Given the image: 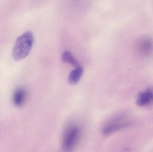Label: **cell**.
I'll list each match as a JSON object with an SVG mask.
<instances>
[{
	"label": "cell",
	"mask_w": 153,
	"mask_h": 152,
	"mask_svg": "<svg viewBox=\"0 0 153 152\" xmlns=\"http://www.w3.org/2000/svg\"><path fill=\"white\" fill-rule=\"evenodd\" d=\"M83 72V68L81 66L75 68L69 74L68 83L71 85L76 84L80 81Z\"/></svg>",
	"instance_id": "52a82bcc"
},
{
	"label": "cell",
	"mask_w": 153,
	"mask_h": 152,
	"mask_svg": "<svg viewBox=\"0 0 153 152\" xmlns=\"http://www.w3.org/2000/svg\"><path fill=\"white\" fill-rule=\"evenodd\" d=\"M127 123L120 118H115L109 120L103 127L102 132L105 135H109L122 129Z\"/></svg>",
	"instance_id": "277c9868"
},
{
	"label": "cell",
	"mask_w": 153,
	"mask_h": 152,
	"mask_svg": "<svg viewBox=\"0 0 153 152\" xmlns=\"http://www.w3.org/2000/svg\"><path fill=\"white\" fill-rule=\"evenodd\" d=\"M137 103L140 106L153 103V88H148L139 94Z\"/></svg>",
	"instance_id": "5b68a950"
},
{
	"label": "cell",
	"mask_w": 153,
	"mask_h": 152,
	"mask_svg": "<svg viewBox=\"0 0 153 152\" xmlns=\"http://www.w3.org/2000/svg\"><path fill=\"white\" fill-rule=\"evenodd\" d=\"M82 130L75 123H70L65 127L62 138V148L64 152H73L80 142Z\"/></svg>",
	"instance_id": "6da1fadb"
},
{
	"label": "cell",
	"mask_w": 153,
	"mask_h": 152,
	"mask_svg": "<svg viewBox=\"0 0 153 152\" xmlns=\"http://www.w3.org/2000/svg\"><path fill=\"white\" fill-rule=\"evenodd\" d=\"M137 50L141 55L149 56L153 53V39L148 37H141L136 43Z\"/></svg>",
	"instance_id": "3957f363"
},
{
	"label": "cell",
	"mask_w": 153,
	"mask_h": 152,
	"mask_svg": "<svg viewBox=\"0 0 153 152\" xmlns=\"http://www.w3.org/2000/svg\"><path fill=\"white\" fill-rule=\"evenodd\" d=\"M27 91L23 87H19L15 90L13 95V104L17 107L22 106L27 99Z\"/></svg>",
	"instance_id": "8992f818"
},
{
	"label": "cell",
	"mask_w": 153,
	"mask_h": 152,
	"mask_svg": "<svg viewBox=\"0 0 153 152\" xmlns=\"http://www.w3.org/2000/svg\"><path fill=\"white\" fill-rule=\"evenodd\" d=\"M34 43V36L30 31H27L16 39L13 50V59L19 61L27 57L30 53Z\"/></svg>",
	"instance_id": "7a4b0ae2"
},
{
	"label": "cell",
	"mask_w": 153,
	"mask_h": 152,
	"mask_svg": "<svg viewBox=\"0 0 153 152\" xmlns=\"http://www.w3.org/2000/svg\"><path fill=\"white\" fill-rule=\"evenodd\" d=\"M62 60L65 63H69L75 68L80 66L78 62L75 59L73 55L70 51L64 52L62 55Z\"/></svg>",
	"instance_id": "ba28073f"
}]
</instances>
